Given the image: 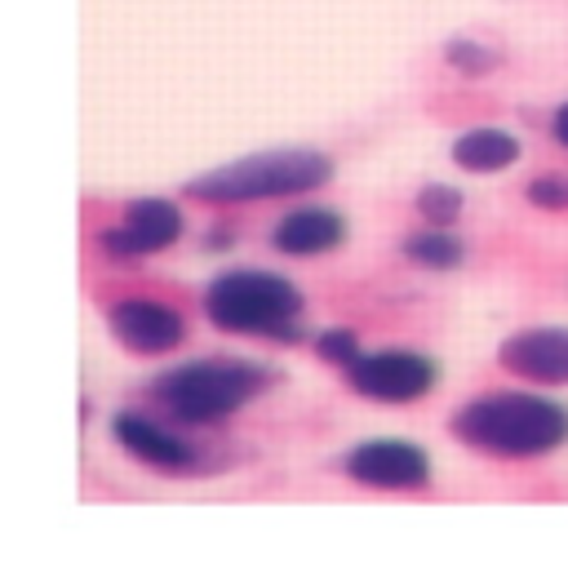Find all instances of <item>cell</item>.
<instances>
[{"mask_svg":"<svg viewBox=\"0 0 568 568\" xmlns=\"http://www.w3.org/2000/svg\"><path fill=\"white\" fill-rule=\"evenodd\" d=\"M315 355L320 359H328V364H355L364 351H359V337L351 333V328H324L320 337H315Z\"/></svg>","mask_w":568,"mask_h":568,"instance_id":"2e32d148","label":"cell"},{"mask_svg":"<svg viewBox=\"0 0 568 568\" xmlns=\"http://www.w3.org/2000/svg\"><path fill=\"white\" fill-rule=\"evenodd\" d=\"M111 430H115L120 448L129 457L146 462V466H160V470H195V448L178 430H169V426H160V422H151L142 413H120L111 422Z\"/></svg>","mask_w":568,"mask_h":568,"instance_id":"30bf717a","label":"cell"},{"mask_svg":"<svg viewBox=\"0 0 568 568\" xmlns=\"http://www.w3.org/2000/svg\"><path fill=\"white\" fill-rule=\"evenodd\" d=\"M524 195H528V204H537V209H568V182L555 178V173L532 178Z\"/></svg>","mask_w":568,"mask_h":568,"instance_id":"e0dca14e","label":"cell"},{"mask_svg":"<svg viewBox=\"0 0 568 568\" xmlns=\"http://www.w3.org/2000/svg\"><path fill=\"white\" fill-rule=\"evenodd\" d=\"M462 191L457 186H444V182H426L422 191H417V213L426 217V222H435V226H448V222H457L462 217Z\"/></svg>","mask_w":568,"mask_h":568,"instance_id":"5bb4252c","label":"cell"},{"mask_svg":"<svg viewBox=\"0 0 568 568\" xmlns=\"http://www.w3.org/2000/svg\"><path fill=\"white\" fill-rule=\"evenodd\" d=\"M435 377H439V368L426 355L404 351V346L368 351L346 368L351 390L364 399H377V404H413L435 386Z\"/></svg>","mask_w":568,"mask_h":568,"instance_id":"5b68a950","label":"cell"},{"mask_svg":"<svg viewBox=\"0 0 568 568\" xmlns=\"http://www.w3.org/2000/svg\"><path fill=\"white\" fill-rule=\"evenodd\" d=\"M515 160H519V142L506 129H466L453 142V164H462L466 173H497Z\"/></svg>","mask_w":568,"mask_h":568,"instance_id":"7c38bea8","label":"cell"},{"mask_svg":"<svg viewBox=\"0 0 568 568\" xmlns=\"http://www.w3.org/2000/svg\"><path fill=\"white\" fill-rule=\"evenodd\" d=\"M444 62H448L453 71H462V75H488L501 58H497L488 44L462 36V40H448V44H444Z\"/></svg>","mask_w":568,"mask_h":568,"instance_id":"9a60e30c","label":"cell"},{"mask_svg":"<svg viewBox=\"0 0 568 568\" xmlns=\"http://www.w3.org/2000/svg\"><path fill=\"white\" fill-rule=\"evenodd\" d=\"M404 257L417 262V266H426V271H453L466 257V248L448 231H413L404 240Z\"/></svg>","mask_w":568,"mask_h":568,"instance_id":"4fadbf2b","label":"cell"},{"mask_svg":"<svg viewBox=\"0 0 568 568\" xmlns=\"http://www.w3.org/2000/svg\"><path fill=\"white\" fill-rule=\"evenodd\" d=\"M497 359L506 373L524 382L564 386L568 382V328H524L501 342Z\"/></svg>","mask_w":568,"mask_h":568,"instance_id":"9c48e42d","label":"cell"},{"mask_svg":"<svg viewBox=\"0 0 568 568\" xmlns=\"http://www.w3.org/2000/svg\"><path fill=\"white\" fill-rule=\"evenodd\" d=\"M226 240H231L226 231H204V244H209V248H231Z\"/></svg>","mask_w":568,"mask_h":568,"instance_id":"d6986e66","label":"cell"},{"mask_svg":"<svg viewBox=\"0 0 568 568\" xmlns=\"http://www.w3.org/2000/svg\"><path fill=\"white\" fill-rule=\"evenodd\" d=\"M182 235V213L173 200L146 195V200H129L124 204V222L106 226L98 235L106 257H142V253H160Z\"/></svg>","mask_w":568,"mask_h":568,"instance_id":"ba28073f","label":"cell"},{"mask_svg":"<svg viewBox=\"0 0 568 568\" xmlns=\"http://www.w3.org/2000/svg\"><path fill=\"white\" fill-rule=\"evenodd\" d=\"M302 293L275 275V271H222L204 288V315L240 337H271V342H297L302 337Z\"/></svg>","mask_w":568,"mask_h":568,"instance_id":"7a4b0ae2","label":"cell"},{"mask_svg":"<svg viewBox=\"0 0 568 568\" xmlns=\"http://www.w3.org/2000/svg\"><path fill=\"white\" fill-rule=\"evenodd\" d=\"M550 133H555V142H559V146H568V102L555 111V120H550Z\"/></svg>","mask_w":568,"mask_h":568,"instance_id":"ac0fdd59","label":"cell"},{"mask_svg":"<svg viewBox=\"0 0 568 568\" xmlns=\"http://www.w3.org/2000/svg\"><path fill=\"white\" fill-rule=\"evenodd\" d=\"M448 430L488 457H546L568 439V408L541 395H484L453 413Z\"/></svg>","mask_w":568,"mask_h":568,"instance_id":"6da1fadb","label":"cell"},{"mask_svg":"<svg viewBox=\"0 0 568 568\" xmlns=\"http://www.w3.org/2000/svg\"><path fill=\"white\" fill-rule=\"evenodd\" d=\"M342 240H346V222H342V213L320 209V204L293 209V213H284V217L271 226V244H275L280 253H288V257L333 253Z\"/></svg>","mask_w":568,"mask_h":568,"instance_id":"8fae6325","label":"cell"},{"mask_svg":"<svg viewBox=\"0 0 568 568\" xmlns=\"http://www.w3.org/2000/svg\"><path fill=\"white\" fill-rule=\"evenodd\" d=\"M106 324L115 333L120 346H129L133 355H164L173 346H182L186 337V320L178 306L155 302V297H120L106 311Z\"/></svg>","mask_w":568,"mask_h":568,"instance_id":"52a82bcc","label":"cell"},{"mask_svg":"<svg viewBox=\"0 0 568 568\" xmlns=\"http://www.w3.org/2000/svg\"><path fill=\"white\" fill-rule=\"evenodd\" d=\"M271 373L244 359H191L151 382V399L186 426H213L266 390Z\"/></svg>","mask_w":568,"mask_h":568,"instance_id":"3957f363","label":"cell"},{"mask_svg":"<svg viewBox=\"0 0 568 568\" xmlns=\"http://www.w3.org/2000/svg\"><path fill=\"white\" fill-rule=\"evenodd\" d=\"M333 178V160L324 151H262L231 160L191 178L182 191L204 204H248V200H284L315 191Z\"/></svg>","mask_w":568,"mask_h":568,"instance_id":"277c9868","label":"cell"},{"mask_svg":"<svg viewBox=\"0 0 568 568\" xmlns=\"http://www.w3.org/2000/svg\"><path fill=\"white\" fill-rule=\"evenodd\" d=\"M342 470L364 488L417 493L430 484V457L408 439H368L342 457Z\"/></svg>","mask_w":568,"mask_h":568,"instance_id":"8992f818","label":"cell"}]
</instances>
